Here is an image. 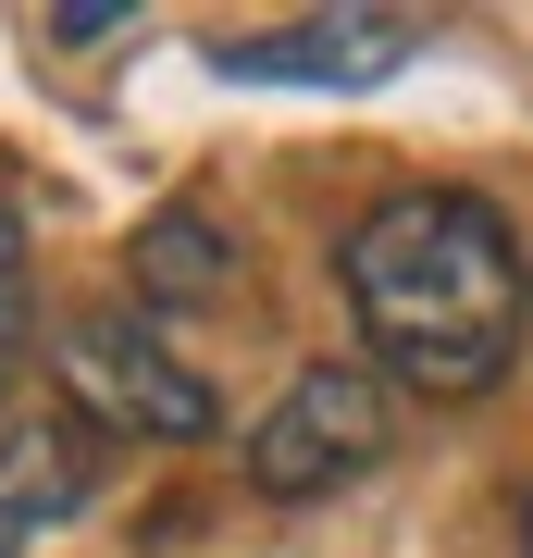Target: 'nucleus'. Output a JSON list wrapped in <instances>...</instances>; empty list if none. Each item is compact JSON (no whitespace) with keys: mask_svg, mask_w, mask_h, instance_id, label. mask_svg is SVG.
<instances>
[{"mask_svg":"<svg viewBox=\"0 0 533 558\" xmlns=\"http://www.w3.org/2000/svg\"><path fill=\"white\" fill-rule=\"evenodd\" d=\"M348 311L360 348H373L385 385H422V398H484L509 385L521 323H533V274L509 211L472 199V186H397L348 223Z\"/></svg>","mask_w":533,"mask_h":558,"instance_id":"1","label":"nucleus"},{"mask_svg":"<svg viewBox=\"0 0 533 558\" xmlns=\"http://www.w3.org/2000/svg\"><path fill=\"white\" fill-rule=\"evenodd\" d=\"M50 373H62V410L87 422V435H137V447H198L211 435V385L186 373L174 348H161V323L124 299V311H75L50 336Z\"/></svg>","mask_w":533,"mask_h":558,"instance_id":"2","label":"nucleus"},{"mask_svg":"<svg viewBox=\"0 0 533 558\" xmlns=\"http://www.w3.org/2000/svg\"><path fill=\"white\" fill-rule=\"evenodd\" d=\"M385 447H397L385 373H373V360H311V373H298L274 410H261V435H249V484L298 509V497H336V484H360Z\"/></svg>","mask_w":533,"mask_h":558,"instance_id":"3","label":"nucleus"},{"mask_svg":"<svg viewBox=\"0 0 533 558\" xmlns=\"http://www.w3.org/2000/svg\"><path fill=\"white\" fill-rule=\"evenodd\" d=\"M410 50H422V13H298L274 38H211V62L249 87H385Z\"/></svg>","mask_w":533,"mask_h":558,"instance_id":"4","label":"nucleus"},{"mask_svg":"<svg viewBox=\"0 0 533 558\" xmlns=\"http://www.w3.org/2000/svg\"><path fill=\"white\" fill-rule=\"evenodd\" d=\"M99 484V435L75 410H13L0 422V558H25L38 534H62V521L87 509Z\"/></svg>","mask_w":533,"mask_h":558,"instance_id":"5","label":"nucleus"},{"mask_svg":"<svg viewBox=\"0 0 533 558\" xmlns=\"http://www.w3.org/2000/svg\"><path fill=\"white\" fill-rule=\"evenodd\" d=\"M124 286H137V311H198V299L237 286V248H223V223L161 211V223H137V248H124Z\"/></svg>","mask_w":533,"mask_h":558,"instance_id":"6","label":"nucleus"},{"mask_svg":"<svg viewBox=\"0 0 533 558\" xmlns=\"http://www.w3.org/2000/svg\"><path fill=\"white\" fill-rule=\"evenodd\" d=\"M38 38H50V50H124L137 13H38Z\"/></svg>","mask_w":533,"mask_h":558,"instance_id":"7","label":"nucleus"},{"mask_svg":"<svg viewBox=\"0 0 533 558\" xmlns=\"http://www.w3.org/2000/svg\"><path fill=\"white\" fill-rule=\"evenodd\" d=\"M25 385V274H0V398ZM13 422V410H0Z\"/></svg>","mask_w":533,"mask_h":558,"instance_id":"8","label":"nucleus"},{"mask_svg":"<svg viewBox=\"0 0 533 558\" xmlns=\"http://www.w3.org/2000/svg\"><path fill=\"white\" fill-rule=\"evenodd\" d=\"M0 274H25V223H13V199H0Z\"/></svg>","mask_w":533,"mask_h":558,"instance_id":"9","label":"nucleus"},{"mask_svg":"<svg viewBox=\"0 0 533 558\" xmlns=\"http://www.w3.org/2000/svg\"><path fill=\"white\" fill-rule=\"evenodd\" d=\"M521 558H533V484H521Z\"/></svg>","mask_w":533,"mask_h":558,"instance_id":"10","label":"nucleus"}]
</instances>
